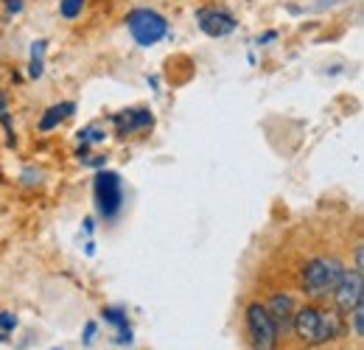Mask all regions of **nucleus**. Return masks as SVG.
<instances>
[{"instance_id": "nucleus-1", "label": "nucleus", "mask_w": 364, "mask_h": 350, "mask_svg": "<svg viewBox=\"0 0 364 350\" xmlns=\"http://www.w3.org/2000/svg\"><path fill=\"white\" fill-rule=\"evenodd\" d=\"M291 328L306 345H325L345 334V319H342V311L336 308L325 311L317 306H303L294 311Z\"/></svg>"}, {"instance_id": "nucleus-2", "label": "nucleus", "mask_w": 364, "mask_h": 350, "mask_svg": "<svg viewBox=\"0 0 364 350\" xmlns=\"http://www.w3.org/2000/svg\"><path fill=\"white\" fill-rule=\"evenodd\" d=\"M345 275V266L339 258H331V255H317L311 261H306L303 266V275H300V286L309 297L322 300L328 295H333V289L339 286Z\"/></svg>"}, {"instance_id": "nucleus-3", "label": "nucleus", "mask_w": 364, "mask_h": 350, "mask_svg": "<svg viewBox=\"0 0 364 350\" xmlns=\"http://www.w3.org/2000/svg\"><path fill=\"white\" fill-rule=\"evenodd\" d=\"M92 202L104 221H115L124 211V179L118 171L98 169L92 179Z\"/></svg>"}, {"instance_id": "nucleus-4", "label": "nucleus", "mask_w": 364, "mask_h": 350, "mask_svg": "<svg viewBox=\"0 0 364 350\" xmlns=\"http://www.w3.org/2000/svg\"><path fill=\"white\" fill-rule=\"evenodd\" d=\"M132 40H135L140 48H151V45L163 43L168 37V20L157 11V9H149V6H140V9H132L127 17H124Z\"/></svg>"}, {"instance_id": "nucleus-5", "label": "nucleus", "mask_w": 364, "mask_h": 350, "mask_svg": "<svg viewBox=\"0 0 364 350\" xmlns=\"http://www.w3.org/2000/svg\"><path fill=\"white\" fill-rule=\"evenodd\" d=\"M247 336L255 350H274L277 348V336L280 328L274 325L269 308L261 303H250L247 306Z\"/></svg>"}, {"instance_id": "nucleus-6", "label": "nucleus", "mask_w": 364, "mask_h": 350, "mask_svg": "<svg viewBox=\"0 0 364 350\" xmlns=\"http://www.w3.org/2000/svg\"><path fill=\"white\" fill-rule=\"evenodd\" d=\"M196 23H199V31L213 37V40L230 37L238 28V17L225 6H199L196 9Z\"/></svg>"}, {"instance_id": "nucleus-7", "label": "nucleus", "mask_w": 364, "mask_h": 350, "mask_svg": "<svg viewBox=\"0 0 364 350\" xmlns=\"http://www.w3.org/2000/svg\"><path fill=\"white\" fill-rule=\"evenodd\" d=\"M364 300V277L359 269H345L339 286L333 289V303H336V311L342 314H350L356 306H362Z\"/></svg>"}, {"instance_id": "nucleus-8", "label": "nucleus", "mask_w": 364, "mask_h": 350, "mask_svg": "<svg viewBox=\"0 0 364 350\" xmlns=\"http://www.w3.org/2000/svg\"><path fill=\"white\" fill-rule=\"evenodd\" d=\"M109 121L115 124V134H118V137H129V134H135V132L151 129V127H154V115H151V110H146V107H132V110L115 112Z\"/></svg>"}, {"instance_id": "nucleus-9", "label": "nucleus", "mask_w": 364, "mask_h": 350, "mask_svg": "<svg viewBox=\"0 0 364 350\" xmlns=\"http://www.w3.org/2000/svg\"><path fill=\"white\" fill-rule=\"evenodd\" d=\"M269 314H272V319H274V325L277 328H289L291 325V317H294V300H291V295H274L272 300H269Z\"/></svg>"}, {"instance_id": "nucleus-10", "label": "nucleus", "mask_w": 364, "mask_h": 350, "mask_svg": "<svg viewBox=\"0 0 364 350\" xmlns=\"http://www.w3.org/2000/svg\"><path fill=\"white\" fill-rule=\"evenodd\" d=\"M76 112V104L73 101H65V104H53V107H48L46 115H43V121H40V132H50L56 129L65 118H70Z\"/></svg>"}, {"instance_id": "nucleus-11", "label": "nucleus", "mask_w": 364, "mask_h": 350, "mask_svg": "<svg viewBox=\"0 0 364 350\" xmlns=\"http://www.w3.org/2000/svg\"><path fill=\"white\" fill-rule=\"evenodd\" d=\"M101 314H104L107 322H112V325L118 328V342H121V345H129V342H132V328H129V322H127V314H124L121 308H104Z\"/></svg>"}, {"instance_id": "nucleus-12", "label": "nucleus", "mask_w": 364, "mask_h": 350, "mask_svg": "<svg viewBox=\"0 0 364 350\" xmlns=\"http://www.w3.org/2000/svg\"><path fill=\"white\" fill-rule=\"evenodd\" d=\"M46 53H48V40H37L31 45V62H28V76L40 79L46 73Z\"/></svg>"}, {"instance_id": "nucleus-13", "label": "nucleus", "mask_w": 364, "mask_h": 350, "mask_svg": "<svg viewBox=\"0 0 364 350\" xmlns=\"http://www.w3.org/2000/svg\"><path fill=\"white\" fill-rule=\"evenodd\" d=\"M104 140H107V129H104L98 121L79 132V143H82V146H87V149H90V146H95V143H104Z\"/></svg>"}, {"instance_id": "nucleus-14", "label": "nucleus", "mask_w": 364, "mask_h": 350, "mask_svg": "<svg viewBox=\"0 0 364 350\" xmlns=\"http://www.w3.org/2000/svg\"><path fill=\"white\" fill-rule=\"evenodd\" d=\"M85 3L87 0H59V17L62 20H76L85 11Z\"/></svg>"}, {"instance_id": "nucleus-15", "label": "nucleus", "mask_w": 364, "mask_h": 350, "mask_svg": "<svg viewBox=\"0 0 364 350\" xmlns=\"http://www.w3.org/2000/svg\"><path fill=\"white\" fill-rule=\"evenodd\" d=\"M14 328H17V317L9 311H0V339H6V334Z\"/></svg>"}, {"instance_id": "nucleus-16", "label": "nucleus", "mask_w": 364, "mask_h": 350, "mask_svg": "<svg viewBox=\"0 0 364 350\" xmlns=\"http://www.w3.org/2000/svg\"><path fill=\"white\" fill-rule=\"evenodd\" d=\"M350 314H353V334L362 336L364 334V306H356Z\"/></svg>"}, {"instance_id": "nucleus-17", "label": "nucleus", "mask_w": 364, "mask_h": 350, "mask_svg": "<svg viewBox=\"0 0 364 350\" xmlns=\"http://www.w3.org/2000/svg\"><path fill=\"white\" fill-rule=\"evenodd\" d=\"M26 0H6V14H20Z\"/></svg>"}, {"instance_id": "nucleus-18", "label": "nucleus", "mask_w": 364, "mask_h": 350, "mask_svg": "<svg viewBox=\"0 0 364 350\" xmlns=\"http://www.w3.org/2000/svg\"><path fill=\"white\" fill-rule=\"evenodd\" d=\"M274 40H277V31H267V34H261V37H258L255 43H258V45H267V43H274Z\"/></svg>"}, {"instance_id": "nucleus-19", "label": "nucleus", "mask_w": 364, "mask_h": 350, "mask_svg": "<svg viewBox=\"0 0 364 350\" xmlns=\"http://www.w3.org/2000/svg\"><path fill=\"white\" fill-rule=\"evenodd\" d=\"M92 336H95V322H87V328H85V342L90 345Z\"/></svg>"}]
</instances>
